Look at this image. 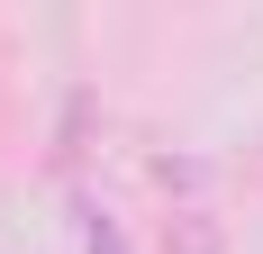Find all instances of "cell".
Returning <instances> with one entry per match:
<instances>
[{
  "label": "cell",
  "instance_id": "1",
  "mask_svg": "<svg viewBox=\"0 0 263 254\" xmlns=\"http://www.w3.org/2000/svg\"><path fill=\"white\" fill-rule=\"evenodd\" d=\"M163 254H227L209 209H173V227H163Z\"/></svg>",
  "mask_w": 263,
  "mask_h": 254
},
{
  "label": "cell",
  "instance_id": "2",
  "mask_svg": "<svg viewBox=\"0 0 263 254\" xmlns=\"http://www.w3.org/2000/svg\"><path fill=\"white\" fill-rule=\"evenodd\" d=\"M82 127H91V82H73V100H64V127H54V164H73V154H82Z\"/></svg>",
  "mask_w": 263,
  "mask_h": 254
},
{
  "label": "cell",
  "instance_id": "3",
  "mask_svg": "<svg viewBox=\"0 0 263 254\" xmlns=\"http://www.w3.org/2000/svg\"><path fill=\"white\" fill-rule=\"evenodd\" d=\"M82 254H127V227L109 209H91V200H82Z\"/></svg>",
  "mask_w": 263,
  "mask_h": 254
}]
</instances>
